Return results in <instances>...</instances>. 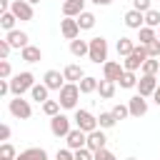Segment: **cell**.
Returning <instances> with one entry per match:
<instances>
[{
	"label": "cell",
	"mask_w": 160,
	"mask_h": 160,
	"mask_svg": "<svg viewBox=\"0 0 160 160\" xmlns=\"http://www.w3.org/2000/svg\"><path fill=\"white\" fill-rule=\"evenodd\" d=\"M20 58H22L25 62L32 65V62H40V60H42V50H40L38 45H28V48L20 50Z\"/></svg>",
	"instance_id": "d6986e66"
},
{
	"label": "cell",
	"mask_w": 160,
	"mask_h": 160,
	"mask_svg": "<svg viewBox=\"0 0 160 160\" xmlns=\"http://www.w3.org/2000/svg\"><path fill=\"white\" fill-rule=\"evenodd\" d=\"M138 40H140V45H150L152 40H158V32H155V28H140L138 30Z\"/></svg>",
	"instance_id": "484cf974"
},
{
	"label": "cell",
	"mask_w": 160,
	"mask_h": 160,
	"mask_svg": "<svg viewBox=\"0 0 160 160\" xmlns=\"http://www.w3.org/2000/svg\"><path fill=\"white\" fill-rule=\"evenodd\" d=\"M90 2H92V5H100V8H105V5H110L112 0H90Z\"/></svg>",
	"instance_id": "7dc6e473"
},
{
	"label": "cell",
	"mask_w": 160,
	"mask_h": 160,
	"mask_svg": "<svg viewBox=\"0 0 160 160\" xmlns=\"http://www.w3.org/2000/svg\"><path fill=\"white\" fill-rule=\"evenodd\" d=\"M125 160H138V158H125Z\"/></svg>",
	"instance_id": "f907efd6"
},
{
	"label": "cell",
	"mask_w": 160,
	"mask_h": 160,
	"mask_svg": "<svg viewBox=\"0 0 160 160\" xmlns=\"http://www.w3.org/2000/svg\"><path fill=\"white\" fill-rule=\"evenodd\" d=\"M72 155H75V160H92V150H88V148L72 150Z\"/></svg>",
	"instance_id": "60d3db41"
},
{
	"label": "cell",
	"mask_w": 160,
	"mask_h": 160,
	"mask_svg": "<svg viewBox=\"0 0 160 160\" xmlns=\"http://www.w3.org/2000/svg\"><path fill=\"white\" fill-rule=\"evenodd\" d=\"M65 142L70 150H82V148H88V132H82L80 128H72L70 135L65 138Z\"/></svg>",
	"instance_id": "7c38bea8"
},
{
	"label": "cell",
	"mask_w": 160,
	"mask_h": 160,
	"mask_svg": "<svg viewBox=\"0 0 160 160\" xmlns=\"http://www.w3.org/2000/svg\"><path fill=\"white\" fill-rule=\"evenodd\" d=\"M70 52L75 58H85L90 52V40H72L70 42Z\"/></svg>",
	"instance_id": "cb8c5ba5"
},
{
	"label": "cell",
	"mask_w": 160,
	"mask_h": 160,
	"mask_svg": "<svg viewBox=\"0 0 160 160\" xmlns=\"http://www.w3.org/2000/svg\"><path fill=\"white\" fill-rule=\"evenodd\" d=\"M62 75H65V80H68V82H80V80L85 78V70H82L80 65H75V62H70V65H65V70H62Z\"/></svg>",
	"instance_id": "ffe728a7"
},
{
	"label": "cell",
	"mask_w": 160,
	"mask_h": 160,
	"mask_svg": "<svg viewBox=\"0 0 160 160\" xmlns=\"http://www.w3.org/2000/svg\"><path fill=\"white\" fill-rule=\"evenodd\" d=\"M120 88H125V90H132V88H138V78H135V72H122V78H120Z\"/></svg>",
	"instance_id": "1f68e13d"
},
{
	"label": "cell",
	"mask_w": 160,
	"mask_h": 160,
	"mask_svg": "<svg viewBox=\"0 0 160 160\" xmlns=\"http://www.w3.org/2000/svg\"><path fill=\"white\" fill-rule=\"evenodd\" d=\"M10 12H12L18 20H22V22H30V20L35 18V12H32V5H30L28 0H12V5H10Z\"/></svg>",
	"instance_id": "ba28073f"
},
{
	"label": "cell",
	"mask_w": 160,
	"mask_h": 160,
	"mask_svg": "<svg viewBox=\"0 0 160 160\" xmlns=\"http://www.w3.org/2000/svg\"><path fill=\"white\" fill-rule=\"evenodd\" d=\"M55 160H75V155H72V150H70V148H62V150H58Z\"/></svg>",
	"instance_id": "b9f144b4"
},
{
	"label": "cell",
	"mask_w": 160,
	"mask_h": 160,
	"mask_svg": "<svg viewBox=\"0 0 160 160\" xmlns=\"http://www.w3.org/2000/svg\"><path fill=\"white\" fill-rule=\"evenodd\" d=\"M80 12H85V0H65L62 2V15L65 18H78Z\"/></svg>",
	"instance_id": "ac0fdd59"
},
{
	"label": "cell",
	"mask_w": 160,
	"mask_h": 160,
	"mask_svg": "<svg viewBox=\"0 0 160 160\" xmlns=\"http://www.w3.org/2000/svg\"><path fill=\"white\" fill-rule=\"evenodd\" d=\"M70 118L68 115H55V118H50V132L55 135V138H68L70 135Z\"/></svg>",
	"instance_id": "52a82bcc"
},
{
	"label": "cell",
	"mask_w": 160,
	"mask_h": 160,
	"mask_svg": "<svg viewBox=\"0 0 160 160\" xmlns=\"http://www.w3.org/2000/svg\"><path fill=\"white\" fill-rule=\"evenodd\" d=\"M110 112L115 115V120H125V118L130 115V110H128V105H120V102H118V105H112V110H110Z\"/></svg>",
	"instance_id": "d590c367"
},
{
	"label": "cell",
	"mask_w": 160,
	"mask_h": 160,
	"mask_svg": "<svg viewBox=\"0 0 160 160\" xmlns=\"http://www.w3.org/2000/svg\"><path fill=\"white\" fill-rule=\"evenodd\" d=\"M142 75H158L160 72V60H155V58H148L145 62H142Z\"/></svg>",
	"instance_id": "f546056e"
},
{
	"label": "cell",
	"mask_w": 160,
	"mask_h": 160,
	"mask_svg": "<svg viewBox=\"0 0 160 160\" xmlns=\"http://www.w3.org/2000/svg\"><path fill=\"white\" fill-rule=\"evenodd\" d=\"M145 60H148V50H145V45H135V50L122 60V68H125L128 72H135V70L142 68Z\"/></svg>",
	"instance_id": "277c9868"
},
{
	"label": "cell",
	"mask_w": 160,
	"mask_h": 160,
	"mask_svg": "<svg viewBox=\"0 0 160 160\" xmlns=\"http://www.w3.org/2000/svg\"><path fill=\"white\" fill-rule=\"evenodd\" d=\"M92 160H118V158H115V155H112V152L105 148V150H98V152H92Z\"/></svg>",
	"instance_id": "ab89813d"
},
{
	"label": "cell",
	"mask_w": 160,
	"mask_h": 160,
	"mask_svg": "<svg viewBox=\"0 0 160 160\" xmlns=\"http://www.w3.org/2000/svg\"><path fill=\"white\" fill-rule=\"evenodd\" d=\"M10 42L8 40H0V60H8V55H10Z\"/></svg>",
	"instance_id": "7bdbcfd3"
},
{
	"label": "cell",
	"mask_w": 160,
	"mask_h": 160,
	"mask_svg": "<svg viewBox=\"0 0 160 160\" xmlns=\"http://www.w3.org/2000/svg\"><path fill=\"white\" fill-rule=\"evenodd\" d=\"M115 115L112 112H100L98 115V125H100V130H110V128H115Z\"/></svg>",
	"instance_id": "4dcf8cb0"
},
{
	"label": "cell",
	"mask_w": 160,
	"mask_h": 160,
	"mask_svg": "<svg viewBox=\"0 0 160 160\" xmlns=\"http://www.w3.org/2000/svg\"><path fill=\"white\" fill-rule=\"evenodd\" d=\"M8 110H10V115L18 118V120H28V118L32 115L30 100H22V98H12V100L8 102Z\"/></svg>",
	"instance_id": "8992f818"
},
{
	"label": "cell",
	"mask_w": 160,
	"mask_h": 160,
	"mask_svg": "<svg viewBox=\"0 0 160 160\" xmlns=\"http://www.w3.org/2000/svg\"><path fill=\"white\" fill-rule=\"evenodd\" d=\"M122 72H125V68H122V62H115V60H108V62L102 65V78H105V80H112V82H120V78H122Z\"/></svg>",
	"instance_id": "5bb4252c"
},
{
	"label": "cell",
	"mask_w": 160,
	"mask_h": 160,
	"mask_svg": "<svg viewBox=\"0 0 160 160\" xmlns=\"http://www.w3.org/2000/svg\"><path fill=\"white\" fill-rule=\"evenodd\" d=\"M60 98H58V102H60V108H65V110H78V100H80V85L78 82H65V88L58 92Z\"/></svg>",
	"instance_id": "7a4b0ae2"
},
{
	"label": "cell",
	"mask_w": 160,
	"mask_h": 160,
	"mask_svg": "<svg viewBox=\"0 0 160 160\" xmlns=\"http://www.w3.org/2000/svg\"><path fill=\"white\" fill-rule=\"evenodd\" d=\"M115 50H118V55H120V58H128V55L135 50L132 38H120V40H118V45H115Z\"/></svg>",
	"instance_id": "d4e9b609"
},
{
	"label": "cell",
	"mask_w": 160,
	"mask_h": 160,
	"mask_svg": "<svg viewBox=\"0 0 160 160\" xmlns=\"http://www.w3.org/2000/svg\"><path fill=\"white\" fill-rule=\"evenodd\" d=\"M60 32L65 40H78L80 38V25H78V18H62L60 20Z\"/></svg>",
	"instance_id": "9c48e42d"
},
{
	"label": "cell",
	"mask_w": 160,
	"mask_h": 160,
	"mask_svg": "<svg viewBox=\"0 0 160 160\" xmlns=\"http://www.w3.org/2000/svg\"><path fill=\"white\" fill-rule=\"evenodd\" d=\"M88 58L95 65H105L108 62V40L105 38H90V52H88Z\"/></svg>",
	"instance_id": "3957f363"
},
{
	"label": "cell",
	"mask_w": 160,
	"mask_h": 160,
	"mask_svg": "<svg viewBox=\"0 0 160 160\" xmlns=\"http://www.w3.org/2000/svg\"><path fill=\"white\" fill-rule=\"evenodd\" d=\"M122 20H125V25H128L130 30H140V28H145V12H140V10H132V8H130V10L125 12Z\"/></svg>",
	"instance_id": "2e32d148"
},
{
	"label": "cell",
	"mask_w": 160,
	"mask_h": 160,
	"mask_svg": "<svg viewBox=\"0 0 160 160\" xmlns=\"http://www.w3.org/2000/svg\"><path fill=\"white\" fill-rule=\"evenodd\" d=\"M42 82L48 85V90H58V92H60L68 80H65V75H62L60 70H48V72L42 75Z\"/></svg>",
	"instance_id": "8fae6325"
},
{
	"label": "cell",
	"mask_w": 160,
	"mask_h": 160,
	"mask_svg": "<svg viewBox=\"0 0 160 160\" xmlns=\"http://www.w3.org/2000/svg\"><path fill=\"white\" fill-rule=\"evenodd\" d=\"M42 112H45L48 118L60 115V102H58V100H45V102H42Z\"/></svg>",
	"instance_id": "d6a6232c"
},
{
	"label": "cell",
	"mask_w": 160,
	"mask_h": 160,
	"mask_svg": "<svg viewBox=\"0 0 160 160\" xmlns=\"http://www.w3.org/2000/svg\"><path fill=\"white\" fill-rule=\"evenodd\" d=\"M158 85H160L158 75H140V80H138V95L150 98V95L158 90Z\"/></svg>",
	"instance_id": "30bf717a"
},
{
	"label": "cell",
	"mask_w": 160,
	"mask_h": 160,
	"mask_svg": "<svg viewBox=\"0 0 160 160\" xmlns=\"http://www.w3.org/2000/svg\"><path fill=\"white\" fill-rule=\"evenodd\" d=\"M150 2H152V0H132V10L148 12V10H152V8H150Z\"/></svg>",
	"instance_id": "f35d334b"
},
{
	"label": "cell",
	"mask_w": 160,
	"mask_h": 160,
	"mask_svg": "<svg viewBox=\"0 0 160 160\" xmlns=\"http://www.w3.org/2000/svg\"><path fill=\"white\" fill-rule=\"evenodd\" d=\"M152 100H155V105H160V85H158V90L152 92Z\"/></svg>",
	"instance_id": "c3c4849f"
},
{
	"label": "cell",
	"mask_w": 160,
	"mask_h": 160,
	"mask_svg": "<svg viewBox=\"0 0 160 160\" xmlns=\"http://www.w3.org/2000/svg\"><path fill=\"white\" fill-rule=\"evenodd\" d=\"M8 138H10V125L2 122V125H0V140H8Z\"/></svg>",
	"instance_id": "f6af8a7d"
},
{
	"label": "cell",
	"mask_w": 160,
	"mask_h": 160,
	"mask_svg": "<svg viewBox=\"0 0 160 160\" xmlns=\"http://www.w3.org/2000/svg\"><path fill=\"white\" fill-rule=\"evenodd\" d=\"M98 92H100V98H102V100H110V98L115 95V82L102 78V80H100V85H98Z\"/></svg>",
	"instance_id": "4316f807"
},
{
	"label": "cell",
	"mask_w": 160,
	"mask_h": 160,
	"mask_svg": "<svg viewBox=\"0 0 160 160\" xmlns=\"http://www.w3.org/2000/svg\"><path fill=\"white\" fill-rule=\"evenodd\" d=\"M15 22H18V18H15L12 12H0V28H2L5 32L15 30Z\"/></svg>",
	"instance_id": "f1b7e54d"
},
{
	"label": "cell",
	"mask_w": 160,
	"mask_h": 160,
	"mask_svg": "<svg viewBox=\"0 0 160 160\" xmlns=\"http://www.w3.org/2000/svg\"><path fill=\"white\" fill-rule=\"evenodd\" d=\"M75 128H80L82 132H92V130H98L100 125H98V118L90 112V110H82V108H78L75 110Z\"/></svg>",
	"instance_id": "5b68a950"
},
{
	"label": "cell",
	"mask_w": 160,
	"mask_h": 160,
	"mask_svg": "<svg viewBox=\"0 0 160 160\" xmlns=\"http://www.w3.org/2000/svg\"><path fill=\"white\" fill-rule=\"evenodd\" d=\"M15 158H18L15 148H12L10 142H2V145H0V160H15Z\"/></svg>",
	"instance_id": "836d02e7"
},
{
	"label": "cell",
	"mask_w": 160,
	"mask_h": 160,
	"mask_svg": "<svg viewBox=\"0 0 160 160\" xmlns=\"http://www.w3.org/2000/svg\"><path fill=\"white\" fill-rule=\"evenodd\" d=\"M95 20H98V18H95L92 12H88V10L78 15V25H80V30H92V28H95Z\"/></svg>",
	"instance_id": "83f0119b"
},
{
	"label": "cell",
	"mask_w": 160,
	"mask_h": 160,
	"mask_svg": "<svg viewBox=\"0 0 160 160\" xmlns=\"http://www.w3.org/2000/svg\"><path fill=\"white\" fill-rule=\"evenodd\" d=\"M128 110H130L132 118H142V115L148 112V100H145L142 95H132V98L128 100Z\"/></svg>",
	"instance_id": "9a60e30c"
},
{
	"label": "cell",
	"mask_w": 160,
	"mask_h": 160,
	"mask_svg": "<svg viewBox=\"0 0 160 160\" xmlns=\"http://www.w3.org/2000/svg\"><path fill=\"white\" fill-rule=\"evenodd\" d=\"M10 92V80H0V98H5Z\"/></svg>",
	"instance_id": "ee69618b"
},
{
	"label": "cell",
	"mask_w": 160,
	"mask_h": 160,
	"mask_svg": "<svg viewBox=\"0 0 160 160\" xmlns=\"http://www.w3.org/2000/svg\"><path fill=\"white\" fill-rule=\"evenodd\" d=\"M32 85H35V75L30 70H22V72H18V75L10 78V92L15 98H22V92L32 90Z\"/></svg>",
	"instance_id": "6da1fadb"
},
{
	"label": "cell",
	"mask_w": 160,
	"mask_h": 160,
	"mask_svg": "<svg viewBox=\"0 0 160 160\" xmlns=\"http://www.w3.org/2000/svg\"><path fill=\"white\" fill-rule=\"evenodd\" d=\"M158 40H160V32H158Z\"/></svg>",
	"instance_id": "816d5d0a"
},
{
	"label": "cell",
	"mask_w": 160,
	"mask_h": 160,
	"mask_svg": "<svg viewBox=\"0 0 160 160\" xmlns=\"http://www.w3.org/2000/svg\"><path fill=\"white\" fill-rule=\"evenodd\" d=\"M10 75H12L10 60H0V80H10Z\"/></svg>",
	"instance_id": "74e56055"
},
{
	"label": "cell",
	"mask_w": 160,
	"mask_h": 160,
	"mask_svg": "<svg viewBox=\"0 0 160 160\" xmlns=\"http://www.w3.org/2000/svg\"><path fill=\"white\" fill-rule=\"evenodd\" d=\"M28 2H30V5H35V2H40V0H28Z\"/></svg>",
	"instance_id": "681fc988"
},
{
	"label": "cell",
	"mask_w": 160,
	"mask_h": 160,
	"mask_svg": "<svg viewBox=\"0 0 160 160\" xmlns=\"http://www.w3.org/2000/svg\"><path fill=\"white\" fill-rule=\"evenodd\" d=\"M48 92H50V90H48V85H45V82H35V85H32V90H30V98H32L35 102H40V105H42L45 100H50V98H48Z\"/></svg>",
	"instance_id": "603a6c76"
},
{
	"label": "cell",
	"mask_w": 160,
	"mask_h": 160,
	"mask_svg": "<svg viewBox=\"0 0 160 160\" xmlns=\"http://www.w3.org/2000/svg\"><path fill=\"white\" fill-rule=\"evenodd\" d=\"M145 50H148V58L160 60V40H152L150 45H145Z\"/></svg>",
	"instance_id": "8d00e7d4"
},
{
	"label": "cell",
	"mask_w": 160,
	"mask_h": 160,
	"mask_svg": "<svg viewBox=\"0 0 160 160\" xmlns=\"http://www.w3.org/2000/svg\"><path fill=\"white\" fill-rule=\"evenodd\" d=\"M15 160H48V152H45V148H28V150L18 152Z\"/></svg>",
	"instance_id": "44dd1931"
},
{
	"label": "cell",
	"mask_w": 160,
	"mask_h": 160,
	"mask_svg": "<svg viewBox=\"0 0 160 160\" xmlns=\"http://www.w3.org/2000/svg\"><path fill=\"white\" fill-rule=\"evenodd\" d=\"M60 2H65V0H60Z\"/></svg>",
	"instance_id": "f5cc1de1"
},
{
	"label": "cell",
	"mask_w": 160,
	"mask_h": 160,
	"mask_svg": "<svg viewBox=\"0 0 160 160\" xmlns=\"http://www.w3.org/2000/svg\"><path fill=\"white\" fill-rule=\"evenodd\" d=\"M105 142H108V138H105V132L100 128L92 130V132H88V150H92V152L105 150Z\"/></svg>",
	"instance_id": "e0dca14e"
},
{
	"label": "cell",
	"mask_w": 160,
	"mask_h": 160,
	"mask_svg": "<svg viewBox=\"0 0 160 160\" xmlns=\"http://www.w3.org/2000/svg\"><path fill=\"white\" fill-rule=\"evenodd\" d=\"M10 0H0V12H10Z\"/></svg>",
	"instance_id": "bcb514c9"
},
{
	"label": "cell",
	"mask_w": 160,
	"mask_h": 160,
	"mask_svg": "<svg viewBox=\"0 0 160 160\" xmlns=\"http://www.w3.org/2000/svg\"><path fill=\"white\" fill-rule=\"evenodd\" d=\"M5 40L10 42V48H12V50H22V48H28V45H30V42H28V40H30V38H28V32H22V30H18V28H15V30H10V32H5Z\"/></svg>",
	"instance_id": "4fadbf2b"
},
{
	"label": "cell",
	"mask_w": 160,
	"mask_h": 160,
	"mask_svg": "<svg viewBox=\"0 0 160 160\" xmlns=\"http://www.w3.org/2000/svg\"><path fill=\"white\" fill-rule=\"evenodd\" d=\"M78 85H80V92H82V95H90V92H98L100 80H98V78H92V75H85Z\"/></svg>",
	"instance_id": "7402d4cb"
},
{
	"label": "cell",
	"mask_w": 160,
	"mask_h": 160,
	"mask_svg": "<svg viewBox=\"0 0 160 160\" xmlns=\"http://www.w3.org/2000/svg\"><path fill=\"white\" fill-rule=\"evenodd\" d=\"M145 25H148V28H160V12H158L155 8L145 12Z\"/></svg>",
	"instance_id": "e575fe53"
}]
</instances>
